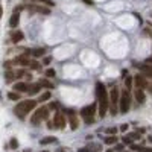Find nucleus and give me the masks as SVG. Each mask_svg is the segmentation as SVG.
Segmentation results:
<instances>
[{"label":"nucleus","mask_w":152,"mask_h":152,"mask_svg":"<svg viewBox=\"0 0 152 152\" xmlns=\"http://www.w3.org/2000/svg\"><path fill=\"white\" fill-rule=\"evenodd\" d=\"M96 97H97V104H99V116L100 117H105V114L108 111L110 107V97L107 94V88L102 82H97L96 84Z\"/></svg>","instance_id":"obj_1"},{"label":"nucleus","mask_w":152,"mask_h":152,"mask_svg":"<svg viewBox=\"0 0 152 152\" xmlns=\"http://www.w3.org/2000/svg\"><path fill=\"white\" fill-rule=\"evenodd\" d=\"M35 107H37V100H34V99L20 100V102L17 104V107H15V110H14V113L17 114L20 119H24V117H26V114L31 113Z\"/></svg>","instance_id":"obj_2"},{"label":"nucleus","mask_w":152,"mask_h":152,"mask_svg":"<svg viewBox=\"0 0 152 152\" xmlns=\"http://www.w3.org/2000/svg\"><path fill=\"white\" fill-rule=\"evenodd\" d=\"M96 108H97V104H91L88 107H84L81 110V116L84 117L85 123H93L94 122V114H96Z\"/></svg>","instance_id":"obj_3"},{"label":"nucleus","mask_w":152,"mask_h":152,"mask_svg":"<svg viewBox=\"0 0 152 152\" xmlns=\"http://www.w3.org/2000/svg\"><path fill=\"white\" fill-rule=\"evenodd\" d=\"M129 107H131V96H129V91L128 90H123L122 96L119 97V110L120 113H128L129 111Z\"/></svg>","instance_id":"obj_4"},{"label":"nucleus","mask_w":152,"mask_h":152,"mask_svg":"<svg viewBox=\"0 0 152 152\" xmlns=\"http://www.w3.org/2000/svg\"><path fill=\"white\" fill-rule=\"evenodd\" d=\"M47 119H49V108L43 107V108L37 110V111L34 113V116L31 117V123H32V125H40V122L47 120Z\"/></svg>","instance_id":"obj_5"},{"label":"nucleus","mask_w":152,"mask_h":152,"mask_svg":"<svg viewBox=\"0 0 152 152\" xmlns=\"http://www.w3.org/2000/svg\"><path fill=\"white\" fill-rule=\"evenodd\" d=\"M117 105H119V90L117 88H113V91L110 94V107H108L113 116L117 114Z\"/></svg>","instance_id":"obj_6"},{"label":"nucleus","mask_w":152,"mask_h":152,"mask_svg":"<svg viewBox=\"0 0 152 152\" xmlns=\"http://www.w3.org/2000/svg\"><path fill=\"white\" fill-rule=\"evenodd\" d=\"M26 9L31 12V14H44V15H49L50 14V9L47 6H43L40 3H31L26 6Z\"/></svg>","instance_id":"obj_7"},{"label":"nucleus","mask_w":152,"mask_h":152,"mask_svg":"<svg viewBox=\"0 0 152 152\" xmlns=\"http://www.w3.org/2000/svg\"><path fill=\"white\" fill-rule=\"evenodd\" d=\"M53 126H55V128H59V129H62V128L66 126V117H64V113H61V111L55 113Z\"/></svg>","instance_id":"obj_8"},{"label":"nucleus","mask_w":152,"mask_h":152,"mask_svg":"<svg viewBox=\"0 0 152 152\" xmlns=\"http://www.w3.org/2000/svg\"><path fill=\"white\" fill-rule=\"evenodd\" d=\"M134 84H135V88H148L149 87L148 78L143 75H135L134 76Z\"/></svg>","instance_id":"obj_9"},{"label":"nucleus","mask_w":152,"mask_h":152,"mask_svg":"<svg viewBox=\"0 0 152 152\" xmlns=\"http://www.w3.org/2000/svg\"><path fill=\"white\" fill-rule=\"evenodd\" d=\"M20 11H21V8L18 6L17 9H14V12H12L11 20H9V26H11V28H17V26H18V21H20Z\"/></svg>","instance_id":"obj_10"},{"label":"nucleus","mask_w":152,"mask_h":152,"mask_svg":"<svg viewBox=\"0 0 152 152\" xmlns=\"http://www.w3.org/2000/svg\"><path fill=\"white\" fill-rule=\"evenodd\" d=\"M64 113L69 116V123H70V128H72V129H76V128L79 126V123H78V119H76L75 113H73L72 110H66Z\"/></svg>","instance_id":"obj_11"},{"label":"nucleus","mask_w":152,"mask_h":152,"mask_svg":"<svg viewBox=\"0 0 152 152\" xmlns=\"http://www.w3.org/2000/svg\"><path fill=\"white\" fill-rule=\"evenodd\" d=\"M138 69L142 70V75L143 76H146L148 79L152 81V66L151 64H148V62H146V64H140V66H138Z\"/></svg>","instance_id":"obj_12"},{"label":"nucleus","mask_w":152,"mask_h":152,"mask_svg":"<svg viewBox=\"0 0 152 152\" xmlns=\"http://www.w3.org/2000/svg\"><path fill=\"white\" fill-rule=\"evenodd\" d=\"M29 53H24L21 56H17L14 59V64H20V66H29Z\"/></svg>","instance_id":"obj_13"},{"label":"nucleus","mask_w":152,"mask_h":152,"mask_svg":"<svg viewBox=\"0 0 152 152\" xmlns=\"http://www.w3.org/2000/svg\"><path fill=\"white\" fill-rule=\"evenodd\" d=\"M134 96H135V99H137V102H138V104H145L146 96H145L143 88H135V93H134Z\"/></svg>","instance_id":"obj_14"},{"label":"nucleus","mask_w":152,"mask_h":152,"mask_svg":"<svg viewBox=\"0 0 152 152\" xmlns=\"http://www.w3.org/2000/svg\"><path fill=\"white\" fill-rule=\"evenodd\" d=\"M23 38H24L23 32L21 31H15V32H12V35H11V41L12 43H20Z\"/></svg>","instance_id":"obj_15"},{"label":"nucleus","mask_w":152,"mask_h":152,"mask_svg":"<svg viewBox=\"0 0 152 152\" xmlns=\"http://www.w3.org/2000/svg\"><path fill=\"white\" fill-rule=\"evenodd\" d=\"M40 84H28V93L29 94H37V93H40Z\"/></svg>","instance_id":"obj_16"},{"label":"nucleus","mask_w":152,"mask_h":152,"mask_svg":"<svg viewBox=\"0 0 152 152\" xmlns=\"http://www.w3.org/2000/svg\"><path fill=\"white\" fill-rule=\"evenodd\" d=\"M14 91H18V93L28 91V84H26V82H17V84L14 85Z\"/></svg>","instance_id":"obj_17"},{"label":"nucleus","mask_w":152,"mask_h":152,"mask_svg":"<svg viewBox=\"0 0 152 152\" xmlns=\"http://www.w3.org/2000/svg\"><path fill=\"white\" fill-rule=\"evenodd\" d=\"M38 84H40V87H44V88H53V84L47 79H40Z\"/></svg>","instance_id":"obj_18"},{"label":"nucleus","mask_w":152,"mask_h":152,"mask_svg":"<svg viewBox=\"0 0 152 152\" xmlns=\"http://www.w3.org/2000/svg\"><path fill=\"white\" fill-rule=\"evenodd\" d=\"M41 145H50V143H56V138L55 137H46V138H41L40 140Z\"/></svg>","instance_id":"obj_19"},{"label":"nucleus","mask_w":152,"mask_h":152,"mask_svg":"<svg viewBox=\"0 0 152 152\" xmlns=\"http://www.w3.org/2000/svg\"><path fill=\"white\" fill-rule=\"evenodd\" d=\"M8 99L9 100H20V93L18 91H9L8 93Z\"/></svg>","instance_id":"obj_20"},{"label":"nucleus","mask_w":152,"mask_h":152,"mask_svg":"<svg viewBox=\"0 0 152 152\" xmlns=\"http://www.w3.org/2000/svg\"><path fill=\"white\" fill-rule=\"evenodd\" d=\"M49 99H50V91H44V93L40 94V99H38L37 102H46V100H49Z\"/></svg>","instance_id":"obj_21"},{"label":"nucleus","mask_w":152,"mask_h":152,"mask_svg":"<svg viewBox=\"0 0 152 152\" xmlns=\"http://www.w3.org/2000/svg\"><path fill=\"white\" fill-rule=\"evenodd\" d=\"M132 78H131V76H126V79H125V84H126V88H125V90H131V88H132Z\"/></svg>","instance_id":"obj_22"},{"label":"nucleus","mask_w":152,"mask_h":152,"mask_svg":"<svg viewBox=\"0 0 152 152\" xmlns=\"http://www.w3.org/2000/svg\"><path fill=\"white\" fill-rule=\"evenodd\" d=\"M32 3H44L46 6H53V5H55L52 0H34Z\"/></svg>","instance_id":"obj_23"},{"label":"nucleus","mask_w":152,"mask_h":152,"mask_svg":"<svg viewBox=\"0 0 152 152\" xmlns=\"http://www.w3.org/2000/svg\"><path fill=\"white\" fill-rule=\"evenodd\" d=\"M116 142H117V137H114V135H110V137L105 138V143L107 145H116Z\"/></svg>","instance_id":"obj_24"},{"label":"nucleus","mask_w":152,"mask_h":152,"mask_svg":"<svg viewBox=\"0 0 152 152\" xmlns=\"http://www.w3.org/2000/svg\"><path fill=\"white\" fill-rule=\"evenodd\" d=\"M14 78H15V73H12V72H9V70L5 73V79H6V82H11Z\"/></svg>","instance_id":"obj_25"},{"label":"nucleus","mask_w":152,"mask_h":152,"mask_svg":"<svg viewBox=\"0 0 152 152\" xmlns=\"http://www.w3.org/2000/svg\"><path fill=\"white\" fill-rule=\"evenodd\" d=\"M32 55H34L35 58L43 56V55H44V49H35V50H32Z\"/></svg>","instance_id":"obj_26"},{"label":"nucleus","mask_w":152,"mask_h":152,"mask_svg":"<svg viewBox=\"0 0 152 152\" xmlns=\"http://www.w3.org/2000/svg\"><path fill=\"white\" fill-rule=\"evenodd\" d=\"M29 67L32 69V70H40V67H41V64H38L37 61H31L29 62Z\"/></svg>","instance_id":"obj_27"},{"label":"nucleus","mask_w":152,"mask_h":152,"mask_svg":"<svg viewBox=\"0 0 152 152\" xmlns=\"http://www.w3.org/2000/svg\"><path fill=\"white\" fill-rule=\"evenodd\" d=\"M122 142H123V145H129V146H131L134 140H132V138H131L129 135H126V137H123V140H122Z\"/></svg>","instance_id":"obj_28"},{"label":"nucleus","mask_w":152,"mask_h":152,"mask_svg":"<svg viewBox=\"0 0 152 152\" xmlns=\"http://www.w3.org/2000/svg\"><path fill=\"white\" fill-rule=\"evenodd\" d=\"M55 76V70L53 69H47L46 70V78H53Z\"/></svg>","instance_id":"obj_29"},{"label":"nucleus","mask_w":152,"mask_h":152,"mask_svg":"<svg viewBox=\"0 0 152 152\" xmlns=\"http://www.w3.org/2000/svg\"><path fill=\"white\" fill-rule=\"evenodd\" d=\"M9 145H11V148H12V149H17V148H18V142L15 140V138H11Z\"/></svg>","instance_id":"obj_30"},{"label":"nucleus","mask_w":152,"mask_h":152,"mask_svg":"<svg viewBox=\"0 0 152 152\" xmlns=\"http://www.w3.org/2000/svg\"><path fill=\"white\" fill-rule=\"evenodd\" d=\"M116 132H117V128H116V126H111V128H108V129H107V134H110V135H111V134L114 135Z\"/></svg>","instance_id":"obj_31"},{"label":"nucleus","mask_w":152,"mask_h":152,"mask_svg":"<svg viewBox=\"0 0 152 152\" xmlns=\"http://www.w3.org/2000/svg\"><path fill=\"white\" fill-rule=\"evenodd\" d=\"M131 138H132V140H138V138H140V134H138V132H131V134H128Z\"/></svg>","instance_id":"obj_32"},{"label":"nucleus","mask_w":152,"mask_h":152,"mask_svg":"<svg viewBox=\"0 0 152 152\" xmlns=\"http://www.w3.org/2000/svg\"><path fill=\"white\" fill-rule=\"evenodd\" d=\"M23 76H26V72H24V70H18L15 73V78H23Z\"/></svg>","instance_id":"obj_33"},{"label":"nucleus","mask_w":152,"mask_h":152,"mask_svg":"<svg viewBox=\"0 0 152 152\" xmlns=\"http://www.w3.org/2000/svg\"><path fill=\"white\" fill-rule=\"evenodd\" d=\"M120 131H122V132H125V131H128V125H126V123L120 125Z\"/></svg>","instance_id":"obj_34"},{"label":"nucleus","mask_w":152,"mask_h":152,"mask_svg":"<svg viewBox=\"0 0 152 152\" xmlns=\"http://www.w3.org/2000/svg\"><path fill=\"white\" fill-rule=\"evenodd\" d=\"M131 149H132V151H137V152H138V151H142V148H140V146H137V145H134V143L131 145Z\"/></svg>","instance_id":"obj_35"},{"label":"nucleus","mask_w":152,"mask_h":152,"mask_svg":"<svg viewBox=\"0 0 152 152\" xmlns=\"http://www.w3.org/2000/svg\"><path fill=\"white\" fill-rule=\"evenodd\" d=\"M50 61H52V58H49V56H47V58H44V61H43V64H49Z\"/></svg>","instance_id":"obj_36"},{"label":"nucleus","mask_w":152,"mask_h":152,"mask_svg":"<svg viewBox=\"0 0 152 152\" xmlns=\"http://www.w3.org/2000/svg\"><path fill=\"white\" fill-rule=\"evenodd\" d=\"M82 2H85L87 5H94V3H93V0H82Z\"/></svg>","instance_id":"obj_37"},{"label":"nucleus","mask_w":152,"mask_h":152,"mask_svg":"<svg viewBox=\"0 0 152 152\" xmlns=\"http://www.w3.org/2000/svg\"><path fill=\"white\" fill-rule=\"evenodd\" d=\"M2 15H3V8H2V5H0V18H2Z\"/></svg>","instance_id":"obj_38"},{"label":"nucleus","mask_w":152,"mask_h":152,"mask_svg":"<svg viewBox=\"0 0 152 152\" xmlns=\"http://www.w3.org/2000/svg\"><path fill=\"white\" fill-rule=\"evenodd\" d=\"M78 152H90V151H88V149H85V148H82V149H79Z\"/></svg>","instance_id":"obj_39"},{"label":"nucleus","mask_w":152,"mask_h":152,"mask_svg":"<svg viewBox=\"0 0 152 152\" xmlns=\"http://www.w3.org/2000/svg\"><path fill=\"white\" fill-rule=\"evenodd\" d=\"M116 149H117V151H122V149H123V146H122V145H119V146H116Z\"/></svg>","instance_id":"obj_40"},{"label":"nucleus","mask_w":152,"mask_h":152,"mask_svg":"<svg viewBox=\"0 0 152 152\" xmlns=\"http://www.w3.org/2000/svg\"><path fill=\"white\" fill-rule=\"evenodd\" d=\"M142 151L143 152H152V149H143V148H142Z\"/></svg>","instance_id":"obj_41"},{"label":"nucleus","mask_w":152,"mask_h":152,"mask_svg":"<svg viewBox=\"0 0 152 152\" xmlns=\"http://www.w3.org/2000/svg\"><path fill=\"white\" fill-rule=\"evenodd\" d=\"M146 62H148V64H151V66H152V58H149V59H148Z\"/></svg>","instance_id":"obj_42"},{"label":"nucleus","mask_w":152,"mask_h":152,"mask_svg":"<svg viewBox=\"0 0 152 152\" xmlns=\"http://www.w3.org/2000/svg\"><path fill=\"white\" fill-rule=\"evenodd\" d=\"M107 152H113V151H111V149H108V151H107Z\"/></svg>","instance_id":"obj_43"},{"label":"nucleus","mask_w":152,"mask_h":152,"mask_svg":"<svg viewBox=\"0 0 152 152\" xmlns=\"http://www.w3.org/2000/svg\"><path fill=\"white\" fill-rule=\"evenodd\" d=\"M40 152H49V151H40Z\"/></svg>","instance_id":"obj_44"}]
</instances>
